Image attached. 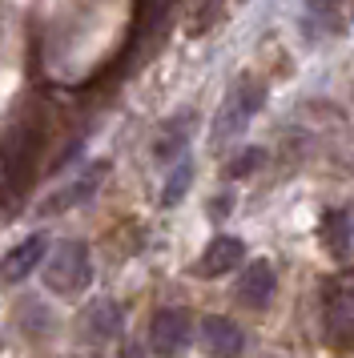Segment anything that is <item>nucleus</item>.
<instances>
[{"instance_id": "nucleus-1", "label": "nucleus", "mask_w": 354, "mask_h": 358, "mask_svg": "<svg viewBox=\"0 0 354 358\" xmlns=\"http://www.w3.org/2000/svg\"><path fill=\"white\" fill-rule=\"evenodd\" d=\"M93 282V262L80 242H57L45 262V286L61 298H77Z\"/></svg>"}, {"instance_id": "nucleus-2", "label": "nucleus", "mask_w": 354, "mask_h": 358, "mask_svg": "<svg viewBox=\"0 0 354 358\" xmlns=\"http://www.w3.org/2000/svg\"><path fill=\"white\" fill-rule=\"evenodd\" d=\"M262 105H266V89H262L257 81H238L229 93H225L222 113H218V121H213V141H229V137H238Z\"/></svg>"}, {"instance_id": "nucleus-3", "label": "nucleus", "mask_w": 354, "mask_h": 358, "mask_svg": "<svg viewBox=\"0 0 354 358\" xmlns=\"http://www.w3.org/2000/svg\"><path fill=\"white\" fill-rule=\"evenodd\" d=\"M190 334H193V326H190L185 310H174V306L157 310L153 322H149V350L157 358H174L190 346Z\"/></svg>"}, {"instance_id": "nucleus-4", "label": "nucleus", "mask_w": 354, "mask_h": 358, "mask_svg": "<svg viewBox=\"0 0 354 358\" xmlns=\"http://www.w3.org/2000/svg\"><path fill=\"white\" fill-rule=\"evenodd\" d=\"M351 4H326V0H318V4H306L302 8V29L310 41H322V36H338L346 33V24H351Z\"/></svg>"}, {"instance_id": "nucleus-5", "label": "nucleus", "mask_w": 354, "mask_h": 358, "mask_svg": "<svg viewBox=\"0 0 354 358\" xmlns=\"http://www.w3.org/2000/svg\"><path fill=\"white\" fill-rule=\"evenodd\" d=\"M45 250H48L45 234H32V238H24L20 245H13V250L0 258V278H4V282H24V278L41 266Z\"/></svg>"}, {"instance_id": "nucleus-6", "label": "nucleus", "mask_w": 354, "mask_h": 358, "mask_svg": "<svg viewBox=\"0 0 354 358\" xmlns=\"http://www.w3.org/2000/svg\"><path fill=\"white\" fill-rule=\"evenodd\" d=\"M274 286H278V278H274L270 262H250V270L238 278V302L250 310H262L274 298Z\"/></svg>"}, {"instance_id": "nucleus-7", "label": "nucleus", "mask_w": 354, "mask_h": 358, "mask_svg": "<svg viewBox=\"0 0 354 358\" xmlns=\"http://www.w3.org/2000/svg\"><path fill=\"white\" fill-rule=\"evenodd\" d=\"M105 173H109V165L97 162L93 169H89V173H80V178L73 181V185H69V189H61V194L48 197L45 206H41V213L48 217V213H64V210H73V206H80L85 197H93V194H97V185L105 181Z\"/></svg>"}, {"instance_id": "nucleus-8", "label": "nucleus", "mask_w": 354, "mask_h": 358, "mask_svg": "<svg viewBox=\"0 0 354 358\" xmlns=\"http://www.w3.org/2000/svg\"><path fill=\"white\" fill-rule=\"evenodd\" d=\"M201 342L213 358H241L246 350V334L229 318H206L201 322Z\"/></svg>"}, {"instance_id": "nucleus-9", "label": "nucleus", "mask_w": 354, "mask_h": 358, "mask_svg": "<svg viewBox=\"0 0 354 358\" xmlns=\"http://www.w3.org/2000/svg\"><path fill=\"white\" fill-rule=\"evenodd\" d=\"M190 133H193V113L169 117V121L157 129V137H153V157H157V162H174V157H181L185 145H190Z\"/></svg>"}, {"instance_id": "nucleus-10", "label": "nucleus", "mask_w": 354, "mask_h": 358, "mask_svg": "<svg viewBox=\"0 0 354 358\" xmlns=\"http://www.w3.org/2000/svg\"><path fill=\"white\" fill-rule=\"evenodd\" d=\"M241 254H246V245L238 242V238H213V242L206 245V254L197 258V274L201 278H218V274H225V270H234L241 262Z\"/></svg>"}, {"instance_id": "nucleus-11", "label": "nucleus", "mask_w": 354, "mask_h": 358, "mask_svg": "<svg viewBox=\"0 0 354 358\" xmlns=\"http://www.w3.org/2000/svg\"><path fill=\"white\" fill-rule=\"evenodd\" d=\"M326 330L334 342H354V298L346 290H326Z\"/></svg>"}, {"instance_id": "nucleus-12", "label": "nucleus", "mask_w": 354, "mask_h": 358, "mask_svg": "<svg viewBox=\"0 0 354 358\" xmlns=\"http://www.w3.org/2000/svg\"><path fill=\"white\" fill-rule=\"evenodd\" d=\"M318 234H322V245H326L334 258H346V254H351V217H346L342 210H326L322 213Z\"/></svg>"}, {"instance_id": "nucleus-13", "label": "nucleus", "mask_w": 354, "mask_h": 358, "mask_svg": "<svg viewBox=\"0 0 354 358\" xmlns=\"http://www.w3.org/2000/svg\"><path fill=\"white\" fill-rule=\"evenodd\" d=\"M85 318H89V330H93L97 338H113V334H117V330H121V310L113 306V302H105V298H101V302H93V306H89V314H85Z\"/></svg>"}, {"instance_id": "nucleus-14", "label": "nucleus", "mask_w": 354, "mask_h": 358, "mask_svg": "<svg viewBox=\"0 0 354 358\" xmlns=\"http://www.w3.org/2000/svg\"><path fill=\"white\" fill-rule=\"evenodd\" d=\"M190 181H193V165L190 162H177L174 173L165 178V194H161V201H165V206H177V201L185 197V185H190Z\"/></svg>"}, {"instance_id": "nucleus-15", "label": "nucleus", "mask_w": 354, "mask_h": 358, "mask_svg": "<svg viewBox=\"0 0 354 358\" xmlns=\"http://www.w3.org/2000/svg\"><path fill=\"white\" fill-rule=\"evenodd\" d=\"M262 162H266V149H246V153H238V162L229 165V178H246V173L262 169Z\"/></svg>"}, {"instance_id": "nucleus-16", "label": "nucleus", "mask_w": 354, "mask_h": 358, "mask_svg": "<svg viewBox=\"0 0 354 358\" xmlns=\"http://www.w3.org/2000/svg\"><path fill=\"white\" fill-rule=\"evenodd\" d=\"M351 298H354V282H351Z\"/></svg>"}]
</instances>
